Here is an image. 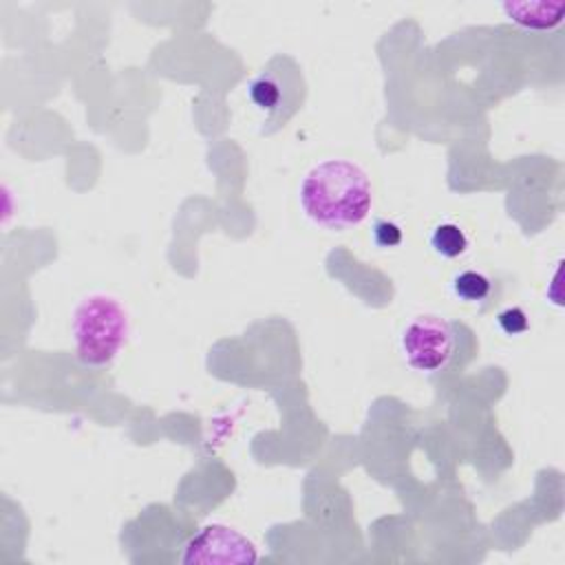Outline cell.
<instances>
[{"label": "cell", "instance_id": "1", "mask_svg": "<svg viewBox=\"0 0 565 565\" xmlns=\"http://www.w3.org/2000/svg\"><path fill=\"white\" fill-rule=\"evenodd\" d=\"M305 216L324 230L360 225L373 205V188L364 168L349 159H324L307 170L298 190Z\"/></svg>", "mask_w": 565, "mask_h": 565}, {"label": "cell", "instance_id": "2", "mask_svg": "<svg viewBox=\"0 0 565 565\" xmlns=\"http://www.w3.org/2000/svg\"><path fill=\"white\" fill-rule=\"evenodd\" d=\"M128 333L130 316L117 296L95 291L84 296L73 309L71 335L75 355L84 366H108L124 349Z\"/></svg>", "mask_w": 565, "mask_h": 565}, {"label": "cell", "instance_id": "3", "mask_svg": "<svg viewBox=\"0 0 565 565\" xmlns=\"http://www.w3.org/2000/svg\"><path fill=\"white\" fill-rule=\"evenodd\" d=\"M404 362L417 373H437L448 366L457 349L455 327L433 313L415 316L399 335Z\"/></svg>", "mask_w": 565, "mask_h": 565}, {"label": "cell", "instance_id": "4", "mask_svg": "<svg viewBox=\"0 0 565 565\" xmlns=\"http://www.w3.org/2000/svg\"><path fill=\"white\" fill-rule=\"evenodd\" d=\"M183 563H254L256 547L230 525L212 523L201 527L185 543Z\"/></svg>", "mask_w": 565, "mask_h": 565}, {"label": "cell", "instance_id": "5", "mask_svg": "<svg viewBox=\"0 0 565 565\" xmlns=\"http://www.w3.org/2000/svg\"><path fill=\"white\" fill-rule=\"evenodd\" d=\"M247 97L252 106L265 115L267 124H282L298 106L300 82L289 71L267 66L249 82Z\"/></svg>", "mask_w": 565, "mask_h": 565}, {"label": "cell", "instance_id": "6", "mask_svg": "<svg viewBox=\"0 0 565 565\" xmlns=\"http://www.w3.org/2000/svg\"><path fill=\"white\" fill-rule=\"evenodd\" d=\"M503 13L523 29L547 31L561 24L565 2L561 0H530V2H503Z\"/></svg>", "mask_w": 565, "mask_h": 565}, {"label": "cell", "instance_id": "7", "mask_svg": "<svg viewBox=\"0 0 565 565\" xmlns=\"http://www.w3.org/2000/svg\"><path fill=\"white\" fill-rule=\"evenodd\" d=\"M468 245H470V241H468L466 232L452 221H444V223L435 225L430 232V247L441 258H459L461 254H466Z\"/></svg>", "mask_w": 565, "mask_h": 565}, {"label": "cell", "instance_id": "8", "mask_svg": "<svg viewBox=\"0 0 565 565\" xmlns=\"http://www.w3.org/2000/svg\"><path fill=\"white\" fill-rule=\"evenodd\" d=\"M450 289L461 302H481L492 291V280L477 269H463L452 276Z\"/></svg>", "mask_w": 565, "mask_h": 565}, {"label": "cell", "instance_id": "9", "mask_svg": "<svg viewBox=\"0 0 565 565\" xmlns=\"http://www.w3.org/2000/svg\"><path fill=\"white\" fill-rule=\"evenodd\" d=\"M371 238L380 249H393L402 243L404 234H402V227L395 221L375 218L373 225H371Z\"/></svg>", "mask_w": 565, "mask_h": 565}, {"label": "cell", "instance_id": "10", "mask_svg": "<svg viewBox=\"0 0 565 565\" xmlns=\"http://www.w3.org/2000/svg\"><path fill=\"white\" fill-rule=\"evenodd\" d=\"M497 324L505 335H521L530 329V320L521 307H505L499 311Z\"/></svg>", "mask_w": 565, "mask_h": 565}]
</instances>
